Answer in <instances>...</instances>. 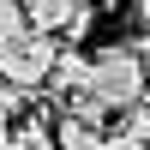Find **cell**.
Listing matches in <instances>:
<instances>
[{
  "instance_id": "7a4b0ae2",
  "label": "cell",
  "mask_w": 150,
  "mask_h": 150,
  "mask_svg": "<svg viewBox=\"0 0 150 150\" xmlns=\"http://www.w3.org/2000/svg\"><path fill=\"white\" fill-rule=\"evenodd\" d=\"M18 6H24V24H30V30H42V36H66V24L78 18L84 0H18Z\"/></svg>"
},
{
  "instance_id": "3957f363",
  "label": "cell",
  "mask_w": 150,
  "mask_h": 150,
  "mask_svg": "<svg viewBox=\"0 0 150 150\" xmlns=\"http://www.w3.org/2000/svg\"><path fill=\"white\" fill-rule=\"evenodd\" d=\"M54 150H108V132H102V120L66 114V120L54 126Z\"/></svg>"
},
{
  "instance_id": "277c9868",
  "label": "cell",
  "mask_w": 150,
  "mask_h": 150,
  "mask_svg": "<svg viewBox=\"0 0 150 150\" xmlns=\"http://www.w3.org/2000/svg\"><path fill=\"white\" fill-rule=\"evenodd\" d=\"M0 150H54V132L42 126V114H24V120H12V126H6Z\"/></svg>"
},
{
  "instance_id": "ba28073f",
  "label": "cell",
  "mask_w": 150,
  "mask_h": 150,
  "mask_svg": "<svg viewBox=\"0 0 150 150\" xmlns=\"http://www.w3.org/2000/svg\"><path fill=\"white\" fill-rule=\"evenodd\" d=\"M144 78H150V60H144Z\"/></svg>"
},
{
  "instance_id": "6da1fadb",
  "label": "cell",
  "mask_w": 150,
  "mask_h": 150,
  "mask_svg": "<svg viewBox=\"0 0 150 150\" xmlns=\"http://www.w3.org/2000/svg\"><path fill=\"white\" fill-rule=\"evenodd\" d=\"M54 60H60L54 36L24 30L18 42L0 54V84H12V90H42V84H48V72H54Z\"/></svg>"
},
{
  "instance_id": "5b68a950",
  "label": "cell",
  "mask_w": 150,
  "mask_h": 150,
  "mask_svg": "<svg viewBox=\"0 0 150 150\" xmlns=\"http://www.w3.org/2000/svg\"><path fill=\"white\" fill-rule=\"evenodd\" d=\"M24 30H30V24H24V6H18V0H0V54H6Z\"/></svg>"
},
{
  "instance_id": "8992f818",
  "label": "cell",
  "mask_w": 150,
  "mask_h": 150,
  "mask_svg": "<svg viewBox=\"0 0 150 150\" xmlns=\"http://www.w3.org/2000/svg\"><path fill=\"white\" fill-rule=\"evenodd\" d=\"M108 150H150L144 138H126V132H120V138H108Z\"/></svg>"
},
{
  "instance_id": "52a82bcc",
  "label": "cell",
  "mask_w": 150,
  "mask_h": 150,
  "mask_svg": "<svg viewBox=\"0 0 150 150\" xmlns=\"http://www.w3.org/2000/svg\"><path fill=\"white\" fill-rule=\"evenodd\" d=\"M132 6H138V24H150V0H132Z\"/></svg>"
}]
</instances>
